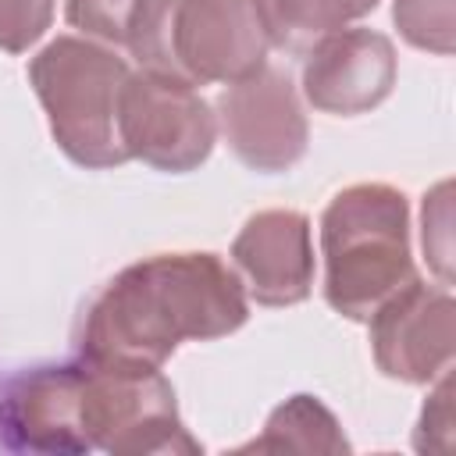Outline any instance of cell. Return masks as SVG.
Instances as JSON below:
<instances>
[{"mask_svg": "<svg viewBox=\"0 0 456 456\" xmlns=\"http://www.w3.org/2000/svg\"><path fill=\"white\" fill-rule=\"evenodd\" d=\"M249 317L242 278L217 253H157L118 271L86 306L78 356L160 367L182 342H210Z\"/></svg>", "mask_w": 456, "mask_h": 456, "instance_id": "obj_1", "label": "cell"}, {"mask_svg": "<svg viewBox=\"0 0 456 456\" xmlns=\"http://www.w3.org/2000/svg\"><path fill=\"white\" fill-rule=\"evenodd\" d=\"M125 46L142 71L196 89L264 68L271 43L253 0H135Z\"/></svg>", "mask_w": 456, "mask_h": 456, "instance_id": "obj_2", "label": "cell"}, {"mask_svg": "<svg viewBox=\"0 0 456 456\" xmlns=\"http://www.w3.org/2000/svg\"><path fill=\"white\" fill-rule=\"evenodd\" d=\"M324 299L349 321H367L413 278L410 207L385 182H360L331 196L321 214Z\"/></svg>", "mask_w": 456, "mask_h": 456, "instance_id": "obj_3", "label": "cell"}, {"mask_svg": "<svg viewBox=\"0 0 456 456\" xmlns=\"http://www.w3.org/2000/svg\"><path fill=\"white\" fill-rule=\"evenodd\" d=\"M128 75L125 57L82 36H57L28 61V86L68 160L96 171L128 160L118 135V96Z\"/></svg>", "mask_w": 456, "mask_h": 456, "instance_id": "obj_4", "label": "cell"}, {"mask_svg": "<svg viewBox=\"0 0 456 456\" xmlns=\"http://www.w3.org/2000/svg\"><path fill=\"white\" fill-rule=\"evenodd\" d=\"M78 428L93 449L118 456H192L200 442L178 417V399L160 367L100 363L78 356Z\"/></svg>", "mask_w": 456, "mask_h": 456, "instance_id": "obj_5", "label": "cell"}, {"mask_svg": "<svg viewBox=\"0 0 456 456\" xmlns=\"http://www.w3.org/2000/svg\"><path fill=\"white\" fill-rule=\"evenodd\" d=\"M118 135L128 160L185 175L210 157L217 114L192 86L139 68L118 96Z\"/></svg>", "mask_w": 456, "mask_h": 456, "instance_id": "obj_6", "label": "cell"}, {"mask_svg": "<svg viewBox=\"0 0 456 456\" xmlns=\"http://www.w3.org/2000/svg\"><path fill=\"white\" fill-rule=\"evenodd\" d=\"M217 121L228 150L260 175L289 171L303 160L310 125L292 78L281 68H256L217 96Z\"/></svg>", "mask_w": 456, "mask_h": 456, "instance_id": "obj_7", "label": "cell"}, {"mask_svg": "<svg viewBox=\"0 0 456 456\" xmlns=\"http://www.w3.org/2000/svg\"><path fill=\"white\" fill-rule=\"evenodd\" d=\"M452 317L449 285H428L417 274L403 281L367 317L378 370L392 381L431 385L452 363Z\"/></svg>", "mask_w": 456, "mask_h": 456, "instance_id": "obj_8", "label": "cell"}, {"mask_svg": "<svg viewBox=\"0 0 456 456\" xmlns=\"http://www.w3.org/2000/svg\"><path fill=\"white\" fill-rule=\"evenodd\" d=\"M395 75L399 57L388 36L374 28H338L306 50L303 96L324 114L353 118L388 100Z\"/></svg>", "mask_w": 456, "mask_h": 456, "instance_id": "obj_9", "label": "cell"}, {"mask_svg": "<svg viewBox=\"0 0 456 456\" xmlns=\"http://www.w3.org/2000/svg\"><path fill=\"white\" fill-rule=\"evenodd\" d=\"M78 360L39 363L0 381V449L89 452L78 428Z\"/></svg>", "mask_w": 456, "mask_h": 456, "instance_id": "obj_10", "label": "cell"}, {"mask_svg": "<svg viewBox=\"0 0 456 456\" xmlns=\"http://www.w3.org/2000/svg\"><path fill=\"white\" fill-rule=\"evenodd\" d=\"M232 260L246 292L260 306H292L314 285V239L299 210H260L232 242Z\"/></svg>", "mask_w": 456, "mask_h": 456, "instance_id": "obj_11", "label": "cell"}, {"mask_svg": "<svg viewBox=\"0 0 456 456\" xmlns=\"http://www.w3.org/2000/svg\"><path fill=\"white\" fill-rule=\"evenodd\" d=\"M271 46L299 53L321 36L370 14L378 0H253Z\"/></svg>", "mask_w": 456, "mask_h": 456, "instance_id": "obj_12", "label": "cell"}, {"mask_svg": "<svg viewBox=\"0 0 456 456\" xmlns=\"http://www.w3.org/2000/svg\"><path fill=\"white\" fill-rule=\"evenodd\" d=\"M346 452L349 442L335 420V413L317 395L285 399L264 424V431L239 445V452Z\"/></svg>", "mask_w": 456, "mask_h": 456, "instance_id": "obj_13", "label": "cell"}, {"mask_svg": "<svg viewBox=\"0 0 456 456\" xmlns=\"http://www.w3.org/2000/svg\"><path fill=\"white\" fill-rule=\"evenodd\" d=\"M392 18L410 46L438 57L452 53V32H456L452 0H395Z\"/></svg>", "mask_w": 456, "mask_h": 456, "instance_id": "obj_14", "label": "cell"}, {"mask_svg": "<svg viewBox=\"0 0 456 456\" xmlns=\"http://www.w3.org/2000/svg\"><path fill=\"white\" fill-rule=\"evenodd\" d=\"M132 4L135 0H68L64 14H68V25L78 28L86 39L125 46Z\"/></svg>", "mask_w": 456, "mask_h": 456, "instance_id": "obj_15", "label": "cell"}, {"mask_svg": "<svg viewBox=\"0 0 456 456\" xmlns=\"http://www.w3.org/2000/svg\"><path fill=\"white\" fill-rule=\"evenodd\" d=\"M53 21V0H0V50L25 53Z\"/></svg>", "mask_w": 456, "mask_h": 456, "instance_id": "obj_16", "label": "cell"}, {"mask_svg": "<svg viewBox=\"0 0 456 456\" xmlns=\"http://www.w3.org/2000/svg\"><path fill=\"white\" fill-rule=\"evenodd\" d=\"M413 445L420 452H449L452 449V378H449V370L435 378V388L417 420Z\"/></svg>", "mask_w": 456, "mask_h": 456, "instance_id": "obj_17", "label": "cell"}, {"mask_svg": "<svg viewBox=\"0 0 456 456\" xmlns=\"http://www.w3.org/2000/svg\"><path fill=\"white\" fill-rule=\"evenodd\" d=\"M424 253L431 256L442 285H449V182L424 196Z\"/></svg>", "mask_w": 456, "mask_h": 456, "instance_id": "obj_18", "label": "cell"}]
</instances>
